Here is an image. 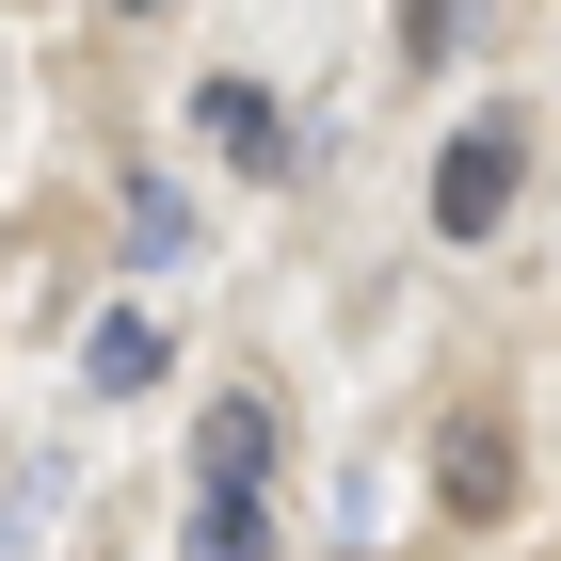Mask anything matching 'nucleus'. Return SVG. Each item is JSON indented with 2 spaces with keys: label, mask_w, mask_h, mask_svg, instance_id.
Wrapping results in <instances>:
<instances>
[{
  "label": "nucleus",
  "mask_w": 561,
  "mask_h": 561,
  "mask_svg": "<svg viewBox=\"0 0 561 561\" xmlns=\"http://www.w3.org/2000/svg\"><path fill=\"white\" fill-rule=\"evenodd\" d=\"M514 193H529V129L514 113H466V129L433 145V241H497Z\"/></svg>",
  "instance_id": "1"
},
{
  "label": "nucleus",
  "mask_w": 561,
  "mask_h": 561,
  "mask_svg": "<svg viewBox=\"0 0 561 561\" xmlns=\"http://www.w3.org/2000/svg\"><path fill=\"white\" fill-rule=\"evenodd\" d=\"M161 369H176V337H161V321H145V305H96V337H81V386H96V401H145Z\"/></svg>",
  "instance_id": "2"
},
{
  "label": "nucleus",
  "mask_w": 561,
  "mask_h": 561,
  "mask_svg": "<svg viewBox=\"0 0 561 561\" xmlns=\"http://www.w3.org/2000/svg\"><path fill=\"white\" fill-rule=\"evenodd\" d=\"M433 481H449V514H514V433H497V417H449V466H433Z\"/></svg>",
  "instance_id": "3"
},
{
  "label": "nucleus",
  "mask_w": 561,
  "mask_h": 561,
  "mask_svg": "<svg viewBox=\"0 0 561 561\" xmlns=\"http://www.w3.org/2000/svg\"><path fill=\"white\" fill-rule=\"evenodd\" d=\"M193 145H225V161H273V145H289V113H273L257 81H193Z\"/></svg>",
  "instance_id": "4"
},
{
  "label": "nucleus",
  "mask_w": 561,
  "mask_h": 561,
  "mask_svg": "<svg viewBox=\"0 0 561 561\" xmlns=\"http://www.w3.org/2000/svg\"><path fill=\"white\" fill-rule=\"evenodd\" d=\"M193 449H209L225 497H257V481H273V401H209V433H193Z\"/></svg>",
  "instance_id": "5"
},
{
  "label": "nucleus",
  "mask_w": 561,
  "mask_h": 561,
  "mask_svg": "<svg viewBox=\"0 0 561 561\" xmlns=\"http://www.w3.org/2000/svg\"><path fill=\"white\" fill-rule=\"evenodd\" d=\"M193 561H273V514L209 481V497H193Z\"/></svg>",
  "instance_id": "6"
},
{
  "label": "nucleus",
  "mask_w": 561,
  "mask_h": 561,
  "mask_svg": "<svg viewBox=\"0 0 561 561\" xmlns=\"http://www.w3.org/2000/svg\"><path fill=\"white\" fill-rule=\"evenodd\" d=\"M129 241H145V257H176V241H193V193H176V176H129Z\"/></svg>",
  "instance_id": "7"
},
{
  "label": "nucleus",
  "mask_w": 561,
  "mask_h": 561,
  "mask_svg": "<svg viewBox=\"0 0 561 561\" xmlns=\"http://www.w3.org/2000/svg\"><path fill=\"white\" fill-rule=\"evenodd\" d=\"M466 16H481V0H401V48H417V65H449V48H466Z\"/></svg>",
  "instance_id": "8"
},
{
  "label": "nucleus",
  "mask_w": 561,
  "mask_h": 561,
  "mask_svg": "<svg viewBox=\"0 0 561 561\" xmlns=\"http://www.w3.org/2000/svg\"><path fill=\"white\" fill-rule=\"evenodd\" d=\"M113 16H176V0H113Z\"/></svg>",
  "instance_id": "9"
}]
</instances>
